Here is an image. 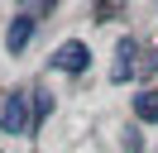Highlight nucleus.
<instances>
[{"label": "nucleus", "instance_id": "obj_1", "mask_svg": "<svg viewBox=\"0 0 158 153\" xmlns=\"http://www.w3.org/2000/svg\"><path fill=\"white\" fill-rule=\"evenodd\" d=\"M34 101H29V91H10L5 96V105H0V129L5 134H34Z\"/></svg>", "mask_w": 158, "mask_h": 153}, {"label": "nucleus", "instance_id": "obj_2", "mask_svg": "<svg viewBox=\"0 0 158 153\" xmlns=\"http://www.w3.org/2000/svg\"><path fill=\"white\" fill-rule=\"evenodd\" d=\"M53 67H58V72H86V67H91L86 43H81V38H67V43L53 53Z\"/></svg>", "mask_w": 158, "mask_h": 153}, {"label": "nucleus", "instance_id": "obj_3", "mask_svg": "<svg viewBox=\"0 0 158 153\" xmlns=\"http://www.w3.org/2000/svg\"><path fill=\"white\" fill-rule=\"evenodd\" d=\"M29 38H34V14H15L10 29H5V48H10V53H24Z\"/></svg>", "mask_w": 158, "mask_h": 153}, {"label": "nucleus", "instance_id": "obj_4", "mask_svg": "<svg viewBox=\"0 0 158 153\" xmlns=\"http://www.w3.org/2000/svg\"><path fill=\"white\" fill-rule=\"evenodd\" d=\"M129 72H134V43H129V38H120L115 67H110V81H129Z\"/></svg>", "mask_w": 158, "mask_h": 153}, {"label": "nucleus", "instance_id": "obj_5", "mask_svg": "<svg viewBox=\"0 0 158 153\" xmlns=\"http://www.w3.org/2000/svg\"><path fill=\"white\" fill-rule=\"evenodd\" d=\"M134 115L153 124V120H158V91H139V96H134Z\"/></svg>", "mask_w": 158, "mask_h": 153}, {"label": "nucleus", "instance_id": "obj_6", "mask_svg": "<svg viewBox=\"0 0 158 153\" xmlns=\"http://www.w3.org/2000/svg\"><path fill=\"white\" fill-rule=\"evenodd\" d=\"M148 67H158V57H153V62H148Z\"/></svg>", "mask_w": 158, "mask_h": 153}]
</instances>
